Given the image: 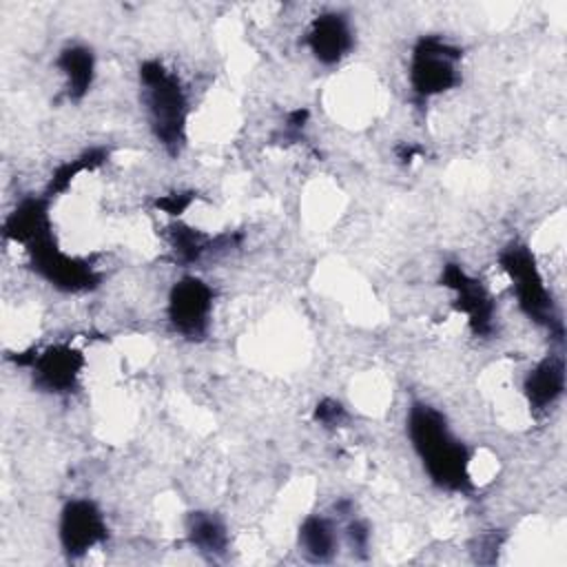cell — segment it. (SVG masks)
<instances>
[{"label":"cell","mask_w":567,"mask_h":567,"mask_svg":"<svg viewBox=\"0 0 567 567\" xmlns=\"http://www.w3.org/2000/svg\"><path fill=\"white\" fill-rule=\"evenodd\" d=\"M408 436L434 485L456 494L474 489L470 450L452 434L443 412L414 401L408 410Z\"/></svg>","instance_id":"6da1fadb"},{"label":"cell","mask_w":567,"mask_h":567,"mask_svg":"<svg viewBox=\"0 0 567 567\" xmlns=\"http://www.w3.org/2000/svg\"><path fill=\"white\" fill-rule=\"evenodd\" d=\"M142 100L155 140L168 155H179L186 144L188 97L182 80L157 60L140 64Z\"/></svg>","instance_id":"7a4b0ae2"},{"label":"cell","mask_w":567,"mask_h":567,"mask_svg":"<svg viewBox=\"0 0 567 567\" xmlns=\"http://www.w3.org/2000/svg\"><path fill=\"white\" fill-rule=\"evenodd\" d=\"M498 261H501V268L512 279V290L516 295V301L523 315L534 323L547 328L556 341H563V332H565L563 319L551 301V295L545 286V279L538 270V264L532 250L520 241H512L501 250Z\"/></svg>","instance_id":"3957f363"},{"label":"cell","mask_w":567,"mask_h":567,"mask_svg":"<svg viewBox=\"0 0 567 567\" xmlns=\"http://www.w3.org/2000/svg\"><path fill=\"white\" fill-rule=\"evenodd\" d=\"M461 49L441 35H423L410 55V89L416 100L425 102L454 89L461 82Z\"/></svg>","instance_id":"277c9868"},{"label":"cell","mask_w":567,"mask_h":567,"mask_svg":"<svg viewBox=\"0 0 567 567\" xmlns=\"http://www.w3.org/2000/svg\"><path fill=\"white\" fill-rule=\"evenodd\" d=\"M24 246L31 268L53 288L64 292H86L100 284V275L89 261L66 255L58 246L51 226L35 233Z\"/></svg>","instance_id":"5b68a950"},{"label":"cell","mask_w":567,"mask_h":567,"mask_svg":"<svg viewBox=\"0 0 567 567\" xmlns=\"http://www.w3.org/2000/svg\"><path fill=\"white\" fill-rule=\"evenodd\" d=\"M16 363L31 370L33 383L40 390L51 394H69L78 388L86 359L78 348L55 343L44 350L20 352L16 357Z\"/></svg>","instance_id":"8992f818"},{"label":"cell","mask_w":567,"mask_h":567,"mask_svg":"<svg viewBox=\"0 0 567 567\" xmlns=\"http://www.w3.org/2000/svg\"><path fill=\"white\" fill-rule=\"evenodd\" d=\"M441 286L452 290V295H454L452 306L456 312L465 315V321L474 337L487 339L494 334V330H496L494 299L476 277L465 272V268L461 264L450 261L443 266Z\"/></svg>","instance_id":"52a82bcc"},{"label":"cell","mask_w":567,"mask_h":567,"mask_svg":"<svg viewBox=\"0 0 567 567\" xmlns=\"http://www.w3.org/2000/svg\"><path fill=\"white\" fill-rule=\"evenodd\" d=\"M213 297V288L204 279L195 275L177 279L166 303V315L173 330L186 339H204L210 323Z\"/></svg>","instance_id":"ba28073f"},{"label":"cell","mask_w":567,"mask_h":567,"mask_svg":"<svg viewBox=\"0 0 567 567\" xmlns=\"http://www.w3.org/2000/svg\"><path fill=\"white\" fill-rule=\"evenodd\" d=\"M60 547L66 558H82L95 545L104 543L109 527L100 507L89 498H73L60 512Z\"/></svg>","instance_id":"9c48e42d"},{"label":"cell","mask_w":567,"mask_h":567,"mask_svg":"<svg viewBox=\"0 0 567 567\" xmlns=\"http://www.w3.org/2000/svg\"><path fill=\"white\" fill-rule=\"evenodd\" d=\"M306 44L317 62L326 66L339 64L354 44L348 18L337 11L317 16L308 27Z\"/></svg>","instance_id":"30bf717a"},{"label":"cell","mask_w":567,"mask_h":567,"mask_svg":"<svg viewBox=\"0 0 567 567\" xmlns=\"http://www.w3.org/2000/svg\"><path fill=\"white\" fill-rule=\"evenodd\" d=\"M523 392L532 412L549 410L565 392V361L558 354L540 359L525 377Z\"/></svg>","instance_id":"8fae6325"},{"label":"cell","mask_w":567,"mask_h":567,"mask_svg":"<svg viewBox=\"0 0 567 567\" xmlns=\"http://www.w3.org/2000/svg\"><path fill=\"white\" fill-rule=\"evenodd\" d=\"M58 69L66 80V95L71 100H82L95 80V55L89 47L71 44L64 47L55 60Z\"/></svg>","instance_id":"7c38bea8"},{"label":"cell","mask_w":567,"mask_h":567,"mask_svg":"<svg viewBox=\"0 0 567 567\" xmlns=\"http://www.w3.org/2000/svg\"><path fill=\"white\" fill-rule=\"evenodd\" d=\"M47 226H51L49 197H24L4 219V237L24 246Z\"/></svg>","instance_id":"4fadbf2b"},{"label":"cell","mask_w":567,"mask_h":567,"mask_svg":"<svg viewBox=\"0 0 567 567\" xmlns=\"http://www.w3.org/2000/svg\"><path fill=\"white\" fill-rule=\"evenodd\" d=\"M186 538L204 556L219 558L228 549L224 520L213 512H190L186 518Z\"/></svg>","instance_id":"5bb4252c"},{"label":"cell","mask_w":567,"mask_h":567,"mask_svg":"<svg viewBox=\"0 0 567 567\" xmlns=\"http://www.w3.org/2000/svg\"><path fill=\"white\" fill-rule=\"evenodd\" d=\"M168 235H171V246L175 250V257L182 264L199 261L213 248H228L235 241L233 235L210 237V235H206V233H202L197 228H190L186 224H175Z\"/></svg>","instance_id":"9a60e30c"},{"label":"cell","mask_w":567,"mask_h":567,"mask_svg":"<svg viewBox=\"0 0 567 567\" xmlns=\"http://www.w3.org/2000/svg\"><path fill=\"white\" fill-rule=\"evenodd\" d=\"M299 547L312 563H328L337 551V534L326 516L310 514L299 527Z\"/></svg>","instance_id":"2e32d148"},{"label":"cell","mask_w":567,"mask_h":567,"mask_svg":"<svg viewBox=\"0 0 567 567\" xmlns=\"http://www.w3.org/2000/svg\"><path fill=\"white\" fill-rule=\"evenodd\" d=\"M106 157H109V151H106V148H89V151H84L82 155H78V157H73V159L60 164V166L53 171V175H51V182H49V186H47V197L51 199V197H55V195H62L80 173L95 171L97 166H102V164L106 162Z\"/></svg>","instance_id":"e0dca14e"},{"label":"cell","mask_w":567,"mask_h":567,"mask_svg":"<svg viewBox=\"0 0 567 567\" xmlns=\"http://www.w3.org/2000/svg\"><path fill=\"white\" fill-rule=\"evenodd\" d=\"M346 408L334 399H323L315 408V421H319L326 427H334L346 421Z\"/></svg>","instance_id":"ac0fdd59"},{"label":"cell","mask_w":567,"mask_h":567,"mask_svg":"<svg viewBox=\"0 0 567 567\" xmlns=\"http://www.w3.org/2000/svg\"><path fill=\"white\" fill-rule=\"evenodd\" d=\"M195 195L193 193H171V195H164L155 202L157 208H162L164 213L168 215H182L190 204H193Z\"/></svg>","instance_id":"d6986e66"},{"label":"cell","mask_w":567,"mask_h":567,"mask_svg":"<svg viewBox=\"0 0 567 567\" xmlns=\"http://www.w3.org/2000/svg\"><path fill=\"white\" fill-rule=\"evenodd\" d=\"M348 536H350V543H352V551L363 556L368 551V543H370L368 525L363 520H352L348 525Z\"/></svg>","instance_id":"ffe728a7"}]
</instances>
